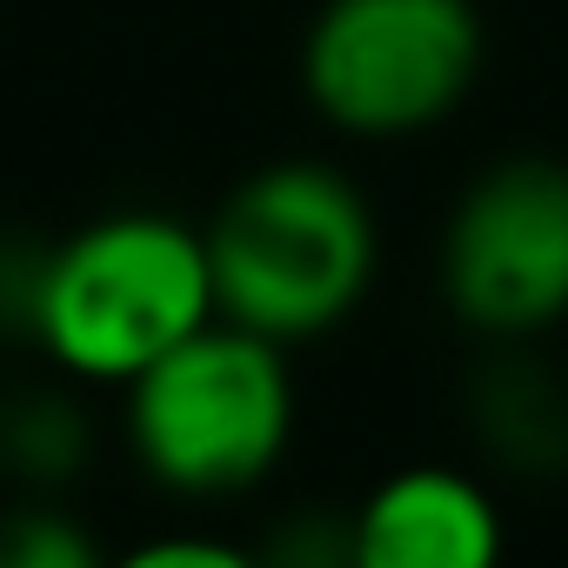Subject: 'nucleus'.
<instances>
[{
	"label": "nucleus",
	"instance_id": "obj_9",
	"mask_svg": "<svg viewBox=\"0 0 568 568\" xmlns=\"http://www.w3.org/2000/svg\"><path fill=\"white\" fill-rule=\"evenodd\" d=\"M0 442H8V455L28 475H68L74 455H81V422H74L68 402H21Z\"/></svg>",
	"mask_w": 568,
	"mask_h": 568
},
{
	"label": "nucleus",
	"instance_id": "obj_2",
	"mask_svg": "<svg viewBox=\"0 0 568 568\" xmlns=\"http://www.w3.org/2000/svg\"><path fill=\"white\" fill-rule=\"evenodd\" d=\"M207 241L168 214H108L54 247L41 342L88 382H134L174 342L207 328Z\"/></svg>",
	"mask_w": 568,
	"mask_h": 568
},
{
	"label": "nucleus",
	"instance_id": "obj_3",
	"mask_svg": "<svg viewBox=\"0 0 568 568\" xmlns=\"http://www.w3.org/2000/svg\"><path fill=\"white\" fill-rule=\"evenodd\" d=\"M128 402L134 448L154 481L181 495H234L254 488L295 422L288 368L274 342L227 322V328H194L174 342L161 362H148Z\"/></svg>",
	"mask_w": 568,
	"mask_h": 568
},
{
	"label": "nucleus",
	"instance_id": "obj_4",
	"mask_svg": "<svg viewBox=\"0 0 568 568\" xmlns=\"http://www.w3.org/2000/svg\"><path fill=\"white\" fill-rule=\"evenodd\" d=\"M481 61L468 0H328L302 48L315 108L348 134H408L442 121Z\"/></svg>",
	"mask_w": 568,
	"mask_h": 568
},
{
	"label": "nucleus",
	"instance_id": "obj_1",
	"mask_svg": "<svg viewBox=\"0 0 568 568\" xmlns=\"http://www.w3.org/2000/svg\"><path fill=\"white\" fill-rule=\"evenodd\" d=\"M214 308L267 342L335 328L375 274V221L348 174L281 161L241 181L201 234Z\"/></svg>",
	"mask_w": 568,
	"mask_h": 568
},
{
	"label": "nucleus",
	"instance_id": "obj_8",
	"mask_svg": "<svg viewBox=\"0 0 568 568\" xmlns=\"http://www.w3.org/2000/svg\"><path fill=\"white\" fill-rule=\"evenodd\" d=\"M94 541L48 508H21V515H0V568H88Z\"/></svg>",
	"mask_w": 568,
	"mask_h": 568
},
{
	"label": "nucleus",
	"instance_id": "obj_10",
	"mask_svg": "<svg viewBox=\"0 0 568 568\" xmlns=\"http://www.w3.org/2000/svg\"><path fill=\"white\" fill-rule=\"evenodd\" d=\"M48 261H54V247H41V241H0V328H14V335L41 328Z\"/></svg>",
	"mask_w": 568,
	"mask_h": 568
},
{
	"label": "nucleus",
	"instance_id": "obj_6",
	"mask_svg": "<svg viewBox=\"0 0 568 568\" xmlns=\"http://www.w3.org/2000/svg\"><path fill=\"white\" fill-rule=\"evenodd\" d=\"M501 555L495 501L455 468H408L355 515L362 568H488Z\"/></svg>",
	"mask_w": 568,
	"mask_h": 568
},
{
	"label": "nucleus",
	"instance_id": "obj_11",
	"mask_svg": "<svg viewBox=\"0 0 568 568\" xmlns=\"http://www.w3.org/2000/svg\"><path fill=\"white\" fill-rule=\"evenodd\" d=\"M168 561H194V568H234V548H214V541H154V548H134V568H168Z\"/></svg>",
	"mask_w": 568,
	"mask_h": 568
},
{
	"label": "nucleus",
	"instance_id": "obj_7",
	"mask_svg": "<svg viewBox=\"0 0 568 568\" xmlns=\"http://www.w3.org/2000/svg\"><path fill=\"white\" fill-rule=\"evenodd\" d=\"M481 428L501 455H515L521 468H555L568 462V402L548 388V375L535 368H495L475 395Z\"/></svg>",
	"mask_w": 568,
	"mask_h": 568
},
{
	"label": "nucleus",
	"instance_id": "obj_5",
	"mask_svg": "<svg viewBox=\"0 0 568 568\" xmlns=\"http://www.w3.org/2000/svg\"><path fill=\"white\" fill-rule=\"evenodd\" d=\"M442 281L462 322L488 335H535L568 315V168H488L442 241Z\"/></svg>",
	"mask_w": 568,
	"mask_h": 568
}]
</instances>
